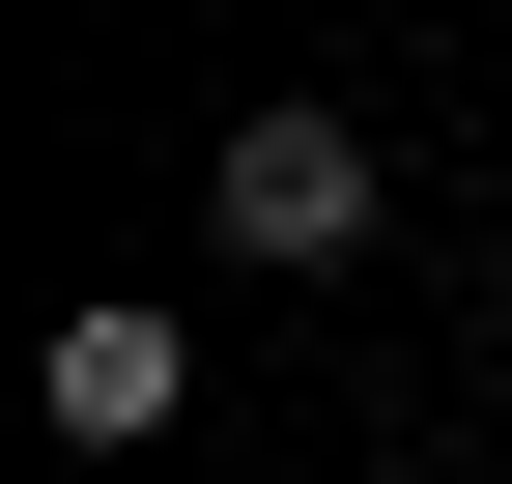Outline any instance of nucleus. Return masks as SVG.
<instances>
[{
	"label": "nucleus",
	"instance_id": "nucleus-1",
	"mask_svg": "<svg viewBox=\"0 0 512 484\" xmlns=\"http://www.w3.org/2000/svg\"><path fill=\"white\" fill-rule=\"evenodd\" d=\"M370 228H399L370 114H313V86H285V114H228V257H285V285H313V257H370Z\"/></svg>",
	"mask_w": 512,
	"mask_h": 484
},
{
	"label": "nucleus",
	"instance_id": "nucleus-2",
	"mask_svg": "<svg viewBox=\"0 0 512 484\" xmlns=\"http://www.w3.org/2000/svg\"><path fill=\"white\" fill-rule=\"evenodd\" d=\"M171 399H200V314H57V428L86 456H171Z\"/></svg>",
	"mask_w": 512,
	"mask_h": 484
}]
</instances>
